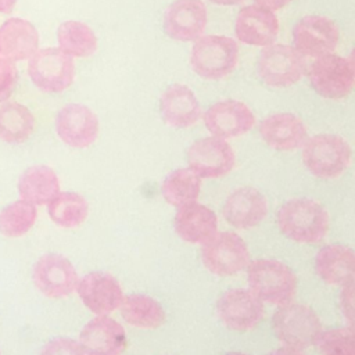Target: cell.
I'll return each instance as SVG.
<instances>
[{
    "mask_svg": "<svg viewBox=\"0 0 355 355\" xmlns=\"http://www.w3.org/2000/svg\"><path fill=\"white\" fill-rule=\"evenodd\" d=\"M250 291L262 302L286 305L295 297L298 280L286 263L276 259L258 258L247 265Z\"/></svg>",
    "mask_w": 355,
    "mask_h": 355,
    "instance_id": "obj_2",
    "label": "cell"
},
{
    "mask_svg": "<svg viewBox=\"0 0 355 355\" xmlns=\"http://www.w3.org/2000/svg\"><path fill=\"white\" fill-rule=\"evenodd\" d=\"M208 132L219 139L236 137L247 133L255 123L252 111L241 101L226 98L209 105L204 112Z\"/></svg>",
    "mask_w": 355,
    "mask_h": 355,
    "instance_id": "obj_14",
    "label": "cell"
},
{
    "mask_svg": "<svg viewBox=\"0 0 355 355\" xmlns=\"http://www.w3.org/2000/svg\"><path fill=\"white\" fill-rule=\"evenodd\" d=\"M306 60L293 46L272 43L265 46L257 62L261 80L273 87H287L298 82L306 72Z\"/></svg>",
    "mask_w": 355,
    "mask_h": 355,
    "instance_id": "obj_6",
    "label": "cell"
},
{
    "mask_svg": "<svg viewBox=\"0 0 355 355\" xmlns=\"http://www.w3.org/2000/svg\"><path fill=\"white\" fill-rule=\"evenodd\" d=\"M355 282L344 284L340 294V308L344 318L348 320L351 326H354L355 320Z\"/></svg>",
    "mask_w": 355,
    "mask_h": 355,
    "instance_id": "obj_36",
    "label": "cell"
},
{
    "mask_svg": "<svg viewBox=\"0 0 355 355\" xmlns=\"http://www.w3.org/2000/svg\"><path fill=\"white\" fill-rule=\"evenodd\" d=\"M311 87L322 97L340 100L349 94L354 86L355 68L352 58L329 53L318 57L306 71Z\"/></svg>",
    "mask_w": 355,
    "mask_h": 355,
    "instance_id": "obj_7",
    "label": "cell"
},
{
    "mask_svg": "<svg viewBox=\"0 0 355 355\" xmlns=\"http://www.w3.org/2000/svg\"><path fill=\"white\" fill-rule=\"evenodd\" d=\"M186 159L189 168L202 178H220L227 175L234 164L236 157L232 146L215 136L202 137L189 147Z\"/></svg>",
    "mask_w": 355,
    "mask_h": 355,
    "instance_id": "obj_11",
    "label": "cell"
},
{
    "mask_svg": "<svg viewBox=\"0 0 355 355\" xmlns=\"http://www.w3.org/2000/svg\"><path fill=\"white\" fill-rule=\"evenodd\" d=\"M315 272L327 284L355 282V251L344 244H326L315 257Z\"/></svg>",
    "mask_w": 355,
    "mask_h": 355,
    "instance_id": "obj_24",
    "label": "cell"
},
{
    "mask_svg": "<svg viewBox=\"0 0 355 355\" xmlns=\"http://www.w3.org/2000/svg\"><path fill=\"white\" fill-rule=\"evenodd\" d=\"M236 37L248 46H269L279 33V21L273 11L257 4L240 8L236 24Z\"/></svg>",
    "mask_w": 355,
    "mask_h": 355,
    "instance_id": "obj_19",
    "label": "cell"
},
{
    "mask_svg": "<svg viewBox=\"0 0 355 355\" xmlns=\"http://www.w3.org/2000/svg\"><path fill=\"white\" fill-rule=\"evenodd\" d=\"M223 355H248V354H244V352H240V351H230V352H226Z\"/></svg>",
    "mask_w": 355,
    "mask_h": 355,
    "instance_id": "obj_41",
    "label": "cell"
},
{
    "mask_svg": "<svg viewBox=\"0 0 355 355\" xmlns=\"http://www.w3.org/2000/svg\"><path fill=\"white\" fill-rule=\"evenodd\" d=\"M200 190L201 178L190 168L172 171L161 184V194L164 200L176 208L197 201Z\"/></svg>",
    "mask_w": 355,
    "mask_h": 355,
    "instance_id": "obj_28",
    "label": "cell"
},
{
    "mask_svg": "<svg viewBox=\"0 0 355 355\" xmlns=\"http://www.w3.org/2000/svg\"><path fill=\"white\" fill-rule=\"evenodd\" d=\"M18 83V69L14 61L0 57V103L10 98Z\"/></svg>",
    "mask_w": 355,
    "mask_h": 355,
    "instance_id": "obj_34",
    "label": "cell"
},
{
    "mask_svg": "<svg viewBox=\"0 0 355 355\" xmlns=\"http://www.w3.org/2000/svg\"><path fill=\"white\" fill-rule=\"evenodd\" d=\"M351 159L349 144L338 135L319 133L302 144V162L316 178H337Z\"/></svg>",
    "mask_w": 355,
    "mask_h": 355,
    "instance_id": "obj_5",
    "label": "cell"
},
{
    "mask_svg": "<svg viewBox=\"0 0 355 355\" xmlns=\"http://www.w3.org/2000/svg\"><path fill=\"white\" fill-rule=\"evenodd\" d=\"M60 50L71 57H89L97 50L94 31L79 21H65L57 29Z\"/></svg>",
    "mask_w": 355,
    "mask_h": 355,
    "instance_id": "obj_30",
    "label": "cell"
},
{
    "mask_svg": "<svg viewBox=\"0 0 355 355\" xmlns=\"http://www.w3.org/2000/svg\"><path fill=\"white\" fill-rule=\"evenodd\" d=\"M36 288L50 298H62L72 294L78 286V273L72 262L61 254L40 257L32 269Z\"/></svg>",
    "mask_w": 355,
    "mask_h": 355,
    "instance_id": "obj_13",
    "label": "cell"
},
{
    "mask_svg": "<svg viewBox=\"0 0 355 355\" xmlns=\"http://www.w3.org/2000/svg\"><path fill=\"white\" fill-rule=\"evenodd\" d=\"M55 132L65 144L85 148L97 139L98 118L89 107L71 103L57 112Z\"/></svg>",
    "mask_w": 355,
    "mask_h": 355,
    "instance_id": "obj_17",
    "label": "cell"
},
{
    "mask_svg": "<svg viewBox=\"0 0 355 355\" xmlns=\"http://www.w3.org/2000/svg\"><path fill=\"white\" fill-rule=\"evenodd\" d=\"M39 47V33L26 19L8 18L0 26V54L11 61L31 58Z\"/></svg>",
    "mask_w": 355,
    "mask_h": 355,
    "instance_id": "obj_25",
    "label": "cell"
},
{
    "mask_svg": "<svg viewBox=\"0 0 355 355\" xmlns=\"http://www.w3.org/2000/svg\"><path fill=\"white\" fill-rule=\"evenodd\" d=\"M176 234L193 244H204L218 230V218L212 209L197 201L178 207L173 218Z\"/></svg>",
    "mask_w": 355,
    "mask_h": 355,
    "instance_id": "obj_23",
    "label": "cell"
},
{
    "mask_svg": "<svg viewBox=\"0 0 355 355\" xmlns=\"http://www.w3.org/2000/svg\"><path fill=\"white\" fill-rule=\"evenodd\" d=\"M17 0H0V12L10 14L14 10Z\"/></svg>",
    "mask_w": 355,
    "mask_h": 355,
    "instance_id": "obj_39",
    "label": "cell"
},
{
    "mask_svg": "<svg viewBox=\"0 0 355 355\" xmlns=\"http://www.w3.org/2000/svg\"><path fill=\"white\" fill-rule=\"evenodd\" d=\"M35 116L28 107L8 101L0 107V139L10 144L25 141L33 132Z\"/></svg>",
    "mask_w": 355,
    "mask_h": 355,
    "instance_id": "obj_29",
    "label": "cell"
},
{
    "mask_svg": "<svg viewBox=\"0 0 355 355\" xmlns=\"http://www.w3.org/2000/svg\"><path fill=\"white\" fill-rule=\"evenodd\" d=\"M18 193L21 200L33 205H44L60 193V182L50 166L33 165L21 173Z\"/></svg>",
    "mask_w": 355,
    "mask_h": 355,
    "instance_id": "obj_26",
    "label": "cell"
},
{
    "mask_svg": "<svg viewBox=\"0 0 355 355\" xmlns=\"http://www.w3.org/2000/svg\"><path fill=\"white\" fill-rule=\"evenodd\" d=\"M266 355H306L302 352V349H295L291 347H280L277 349H273L272 352L266 354Z\"/></svg>",
    "mask_w": 355,
    "mask_h": 355,
    "instance_id": "obj_38",
    "label": "cell"
},
{
    "mask_svg": "<svg viewBox=\"0 0 355 355\" xmlns=\"http://www.w3.org/2000/svg\"><path fill=\"white\" fill-rule=\"evenodd\" d=\"M39 355H85V352L73 338L55 337L44 344Z\"/></svg>",
    "mask_w": 355,
    "mask_h": 355,
    "instance_id": "obj_35",
    "label": "cell"
},
{
    "mask_svg": "<svg viewBox=\"0 0 355 355\" xmlns=\"http://www.w3.org/2000/svg\"><path fill=\"white\" fill-rule=\"evenodd\" d=\"M219 320L230 330L247 331L263 318V302L245 288H227L216 301Z\"/></svg>",
    "mask_w": 355,
    "mask_h": 355,
    "instance_id": "obj_10",
    "label": "cell"
},
{
    "mask_svg": "<svg viewBox=\"0 0 355 355\" xmlns=\"http://www.w3.org/2000/svg\"><path fill=\"white\" fill-rule=\"evenodd\" d=\"M82 302L96 315H107L119 308L123 293L119 282L107 272H89L76 286Z\"/></svg>",
    "mask_w": 355,
    "mask_h": 355,
    "instance_id": "obj_18",
    "label": "cell"
},
{
    "mask_svg": "<svg viewBox=\"0 0 355 355\" xmlns=\"http://www.w3.org/2000/svg\"><path fill=\"white\" fill-rule=\"evenodd\" d=\"M222 214L225 220L233 227L250 229L263 220L268 214V204L257 189L240 187L227 196Z\"/></svg>",
    "mask_w": 355,
    "mask_h": 355,
    "instance_id": "obj_21",
    "label": "cell"
},
{
    "mask_svg": "<svg viewBox=\"0 0 355 355\" xmlns=\"http://www.w3.org/2000/svg\"><path fill=\"white\" fill-rule=\"evenodd\" d=\"M276 222L287 239L305 244L322 241L329 230L327 211L311 198H293L282 204Z\"/></svg>",
    "mask_w": 355,
    "mask_h": 355,
    "instance_id": "obj_1",
    "label": "cell"
},
{
    "mask_svg": "<svg viewBox=\"0 0 355 355\" xmlns=\"http://www.w3.org/2000/svg\"><path fill=\"white\" fill-rule=\"evenodd\" d=\"M340 32L334 21L320 15H306L293 28V47L304 57H320L337 47Z\"/></svg>",
    "mask_w": 355,
    "mask_h": 355,
    "instance_id": "obj_12",
    "label": "cell"
},
{
    "mask_svg": "<svg viewBox=\"0 0 355 355\" xmlns=\"http://www.w3.org/2000/svg\"><path fill=\"white\" fill-rule=\"evenodd\" d=\"M36 205L18 200L0 211V232L7 237H19L28 233L36 220Z\"/></svg>",
    "mask_w": 355,
    "mask_h": 355,
    "instance_id": "obj_32",
    "label": "cell"
},
{
    "mask_svg": "<svg viewBox=\"0 0 355 355\" xmlns=\"http://www.w3.org/2000/svg\"><path fill=\"white\" fill-rule=\"evenodd\" d=\"M50 219L62 227L79 226L87 216L89 205L83 196L73 191H60L47 202Z\"/></svg>",
    "mask_w": 355,
    "mask_h": 355,
    "instance_id": "obj_31",
    "label": "cell"
},
{
    "mask_svg": "<svg viewBox=\"0 0 355 355\" xmlns=\"http://www.w3.org/2000/svg\"><path fill=\"white\" fill-rule=\"evenodd\" d=\"M201 261L214 275L232 276L247 268L250 251L245 241L233 232H216L202 244Z\"/></svg>",
    "mask_w": 355,
    "mask_h": 355,
    "instance_id": "obj_9",
    "label": "cell"
},
{
    "mask_svg": "<svg viewBox=\"0 0 355 355\" xmlns=\"http://www.w3.org/2000/svg\"><path fill=\"white\" fill-rule=\"evenodd\" d=\"M322 355H355L354 326L322 330L316 344Z\"/></svg>",
    "mask_w": 355,
    "mask_h": 355,
    "instance_id": "obj_33",
    "label": "cell"
},
{
    "mask_svg": "<svg viewBox=\"0 0 355 355\" xmlns=\"http://www.w3.org/2000/svg\"><path fill=\"white\" fill-rule=\"evenodd\" d=\"M32 83L44 93H61L69 87L75 78L73 57L58 47L37 50L28 64Z\"/></svg>",
    "mask_w": 355,
    "mask_h": 355,
    "instance_id": "obj_8",
    "label": "cell"
},
{
    "mask_svg": "<svg viewBox=\"0 0 355 355\" xmlns=\"http://www.w3.org/2000/svg\"><path fill=\"white\" fill-rule=\"evenodd\" d=\"M257 6L259 7H263V8H268L270 11H275V10H280L283 8L284 6H287L291 0H254Z\"/></svg>",
    "mask_w": 355,
    "mask_h": 355,
    "instance_id": "obj_37",
    "label": "cell"
},
{
    "mask_svg": "<svg viewBox=\"0 0 355 355\" xmlns=\"http://www.w3.org/2000/svg\"><path fill=\"white\" fill-rule=\"evenodd\" d=\"M159 114L173 128H189L201 116V108L193 90L180 83L168 86L159 97Z\"/></svg>",
    "mask_w": 355,
    "mask_h": 355,
    "instance_id": "obj_22",
    "label": "cell"
},
{
    "mask_svg": "<svg viewBox=\"0 0 355 355\" xmlns=\"http://www.w3.org/2000/svg\"><path fill=\"white\" fill-rule=\"evenodd\" d=\"M207 21L201 0H175L164 14V32L173 40L194 42L202 36Z\"/></svg>",
    "mask_w": 355,
    "mask_h": 355,
    "instance_id": "obj_15",
    "label": "cell"
},
{
    "mask_svg": "<svg viewBox=\"0 0 355 355\" xmlns=\"http://www.w3.org/2000/svg\"><path fill=\"white\" fill-rule=\"evenodd\" d=\"M272 330L275 337L286 347L305 349L316 344L322 333V322L311 306L288 302L275 311Z\"/></svg>",
    "mask_w": 355,
    "mask_h": 355,
    "instance_id": "obj_3",
    "label": "cell"
},
{
    "mask_svg": "<svg viewBox=\"0 0 355 355\" xmlns=\"http://www.w3.org/2000/svg\"><path fill=\"white\" fill-rule=\"evenodd\" d=\"M262 140L277 151H290L308 139V132L302 121L291 112H276L259 122L258 126Z\"/></svg>",
    "mask_w": 355,
    "mask_h": 355,
    "instance_id": "obj_20",
    "label": "cell"
},
{
    "mask_svg": "<svg viewBox=\"0 0 355 355\" xmlns=\"http://www.w3.org/2000/svg\"><path fill=\"white\" fill-rule=\"evenodd\" d=\"M119 309L123 320L136 327L157 329L166 319L162 305L146 294L123 295Z\"/></svg>",
    "mask_w": 355,
    "mask_h": 355,
    "instance_id": "obj_27",
    "label": "cell"
},
{
    "mask_svg": "<svg viewBox=\"0 0 355 355\" xmlns=\"http://www.w3.org/2000/svg\"><path fill=\"white\" fill-rule=\"evenodd\" d=\"M237 60L236 40L220 35H205L194 40L190 65L198 76L219 80L234 71Z\"/></svg>",
    "mask_w": 355,
    "mask_h": 355,
    "instance_id": "obj_4",
    "label": "cell"
},
{
    "mask_svg": "<svg viewBox=\"0 0 355 355\" xmlns=\"http://www.w3.org/2000/svg\"><path fill=\"white\" fill-rule=\"evenodd\" d=\"M79 344L85 355H122L128 338L121 323L107 315H97L83 326Z\"/></svg>",
    "mask_w": 355,
    "mask_h": 355,
    "instance_id": "obj_16",
    "label": "cell"
},
{
    "mask_svg": "<svg viewBox=\"0 0 355 355\" xmlns=\"http://www.w3.org/2000/svg\"><path fill=\"white\" fill-rule=\"evenodd\" d=\"M209 1L219 6H236V4H240L243 0H209Z\"/></svg>",
    "mask_w": 355,
    "mask_h": 355,
    "instance_id": "obj_40",
    "label": "cell"
}]
</instances>
